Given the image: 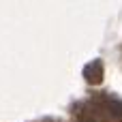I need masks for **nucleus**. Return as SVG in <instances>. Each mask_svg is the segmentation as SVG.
I'll return each instance as SVG.
<instances>
[{
	"label": "nucleus",
	"instance_id": "nucleus-1",
	"mask_svg": "<svg viewBox=\"0 0 122 122\" xmlns=\"http://www.w3.org/2000/svg\"><path fill=\"white\" fill-rule=\"evenodd\" d=\"M75 122H122V101L109 94H94L75 107Z\"/></svg>",
	"mask_w": 122,
	"mask_h": 122
},
{
	"label": "nucleus",
	"instance_id": "nucleus-2",
	"mask_svg": "<svg viewBox=\"0 0 122 122\" xmlns=\"http://www.w3.org/2000/svg\"><path fill=\"white\" fill-rule=\"evenodd\" d=\"M99 71H101V62L97 60V62H92V64L86 69V79H90L92 84H99V81H101V77H103Z\"/></svg>",
	"mask_w": 122,
	"mask_h": 122
}]
</instances>
